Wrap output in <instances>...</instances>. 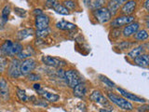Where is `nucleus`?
Returning a JSON list of instances; mask_svg holds the SVG:
<instances>
[{
  "label": "nucleus",
  "mask_w": 149,
  "mask_h": 112,
  "mask_svg": "<svg viewBox=\"0 0 149 112\" xmlns=\"http://www.w3.org/2000/svg\"><path fill=\"white\" fill-rule=\"evenodd\" d=\"M22 49H23V47L20 42H14L12 40H6L2 44L1 48H0V50H1V52L3 54L13 57V56L18 55L20 53L22 50Z\"/></svg>",
  "instance_id": "obj_1"
},
{
  "label": "nucleus",
  "mask_w": 149,
  "mask_h": 112,
  "mask_svg": "<svg viewBox=\"0 0 149 112\" xmlns=\"http://www.w3.org/2000/svg\"><path fill=\"white\" fill-rule=\"evenodd\" d=\"M107 97H108L110 102H112L113 104L119 106L120 108H122L124 110H132L133 109L132 105L130 104L129 101H127V99H125L123 97L118 96L112 92L107 93Z\"/></svg>",
  "instance_id": "obj_2"
},
{
  "label": "nucleus",
  "mask_w": 149,
  "mask_h": 112,
  "mask_svg": "<svg viewBox=\"0 0 149 112\" xmlns=\"http://www.w3.org/2000/svg\"><path fill=\"white\" fill-rule=\"evenodd\" d=\"M92 15L94 17L95 20L100 23H106L112 19V15L110 11L107 9V8H104V7L93 10Z\"/></svg>",
  "instance_id": "obj_3"
},
{
  "label": "nucleus",
  "mask_w": 149,
  "mask_h": 112,
  "mask_svg": "<svg viewBox=\"0 0 149 112\" xmlns=\"http://www.w3.org/2000/svg\"><path fill=\"white\" fill-rule=\"evenodd\" d=\"M64 79L66 81L67 85L71 88H74L76 85H77L78 83L82 82L81 77L79 76V74L77 71L74 69H70L67 71H64Z\"/></svg>",
  "instance_id": "obj_4"
},
{
  "label": "nucleus",
  "mask_w": 149,
  "mask_h": 112,
  "mask_svg": "<svg viewBox=\"0 0 149 112\" xmlns=\"http://www.w3.org/2000/svg\"><path fill=\"white\" fill-rule=\"evenodd\" d=\"M41 61L44 64L49 65V66H51V67H56V68H62L64 65H66V63H65L63 60H61L56 57H52V56H48V55L42 56Z\"/></svg>",
  "instance_id": "obj_5"
},
{
  "label": "nucleus",
  "mask_w": 149,
  "mask_h": 112,
  "mask_svg": "<svg viewBox=\"0 0 149 112\" xmlns=\"http://www.w3.org/2000/svg\"><path fill=\"white\" fill-rule=\"evenodd\" d=\"M134 19L135 18L132 15H120L111 22V26L113 28H120L121 26L127 25L129 23L134 22Z\"/></svg>",
  "instance_id": "obj_6"
},
{
  "label": "nucleus",
  "mask_w": 149,
  "mask_h": 112,
  "mask_svg": "<svg viewBox=\"0 0 149 112\" xmlns=\"http://www.w3.org/2000/svg\"><path fill=\"white\" fill-rule=\"evenodd\" d=\"M21 62L18 59H13L8 67V75L13 78H17L22 75L21 73Z\"/></svg>",
  "instance_id": "obj_7"
},
{
  "label": "nucleus",
  "mask_w": 149,
  "mask_h": 112,
  "mask_svg": "<svg viewBox=\"0 0 149 112\" xmlns=\"http://www.w3.org/2000/svg\"><path fill=\"white\" fill-rule=\"evenodd\" d=\"M36 66V60L32 58H27L21 64V73L22 75H28L31 73Z\"/></svg>",
  "instance_id": "obj_8"
},
{
  "label": "nucleus",
  "mask_w": 149,
  "mask_h": 112,
  "mask_svg": "<svg viewBox=\"0 0 149 112\" xmlns=\"http://www.w3.org/2000/svg\"><path fill=\"white\" fill-rule=\"evenodd\" d=\"M90 99L93 102L97 103V104H100L102 106H110L108 100L106 99V97L102 94L100 91H93L92 93L90 95Z\"/></svg>",
  "instance_id": "obj_9"
},
{
  "label": "nucleus",
  "mask_w": 149,
  "mask_h": 112,
  "mask_svg": "<svg viewBox=\"0 0 149 112\" xmlns=\"http://www.w3.org/2000/svg\"><path fill=\"white\" fill-rule=\"evenodd\" d=\"M49 17L46 14H41V15L36 16V30H44L49 28Z\"/></svg>",
  "instance_id": "obj_10"
},
{
  "label": "nucleus",
  "mask_w": 149,
  "mask_h": 112,
  "mask_svg": "<svg viewBox=\"0 0 149 112\" xmlns=\"http://www.w3.org/2000/svg\"><path fill=\"white\" fill-rule=\"evenodd\" d=\"M137 7V2L135 0H129L123 4L121 8V15H132Z\"/></svg>",
  "instance_id": "obj_11"
},
{
  "label": "nucleus",
  "mask_w": 149,
  "mask_h": 112,
  "mask_svg": "<svg viewBox=\"0 0 149 112\" xmlns=\"http://www.w3.org/2000/svg\"><path fill=\"white\" fill-rule=\"evenodd\" d=\"M139 28H140V23L136 22H132L124 27L122 34L125 37H130L133 36L139 30Z\"/></svg>",
  "instance_id": "obj_12"
},
{
  "label": "nucleus",
  "mask_w": 149,
  "mask_h": 112,
  "mask_svg": "<svg viewBox=\"0 0 149 112\" xmlns=\"http://www.w3.org/2000/svg\"><path fill=\"white\" fill-rule=\"evenodd\" d=\"M118 91L121 95L126 98V99H129L130 101H134V102H138V103H146V100L144 99V98L135 95L134 93H130L122 88H118Z\"/></svg>",
  "instance_id": "obj_13"
},
{
  "label": "nucleus",
  "mask_w": 149,
  "mask_h": 112,
  "mask_svg": "<svg viewBox=\"0 0 149 112\" xmlns=\"http://www.w3.org/2000/svg\"><path fill=\"white\" fill-rule=\"evenodd\" d=\"M133 61H134L135 64L138 65V66L146 68L148 66V64H149V55L146 53H143L141 55L137 56L136 58H134Z\"/></svg>",
  "instance_id": "obj_14"
},
{
  "label": "nucleus",
  "mask_w": 149,
  "mask_h": 112,
  "mask_svg": "<svg viewBox=\"0 0 149 112\" xmlns=\"http://www.w3.org/2000/svg\"><path fill=\"white\" fill-rule=\"evenodd\" d=\"M74 95L77 98H84L87 94V87L84 83L80 82L77 85H76L74 88Z\"/></svg>",
  "instance_id": "obj_15"
},
{
  "label": "nucleus",
  "mask_w": 149,
  "mask_h": 112,
  "mask_svg": "<svg viewBox=\"0 0 149 112\" xmlns=\"http://www.w3.org/2000/svg\"><path fill=\"white\" fill-rule=\"evenodd\" d=\"M37 93L43 97L44 99H46L49 102H51V103H55L60 99L59 94H56V93H52V92H49L45 91L44 89H42V90L39 91Z\"/></svg>",
  "instance_id": "obj_16"
},
{
  "label": "nucleus",
  "mask_w": 149,
  "mask_h": 112,
  "mask_svg": "<svg viewBox=\"0 0 149 112\" xmlns=\"http://www.w3.org/2000/svg\"><path fill=\"white\" fill-rule=\"evenodd\" d=\"M56 27H57L58 29L63 30V31H70V30L76 29L77 25L74 24L72 22H66V21H61L56 23Z\"/></svg>",
  "instance_id": "obj_17"
},
{
  "label": "nucleus",
  "mask_w": 149,
  "mask_h": 112,
  "mask_svg": "<svg viewBox=\"0 0 149 112\" xmlns=\"http://www.w3.org/2000/svg\"><path fill=\"white\" fill-rule=\"evenodd\" d=\"M9 95L8 85L7 81L4 78H0V96L3 97L4 99H8Z\"/></svg>",
  "instance_id": "obj_18"
},
{
  "label": "nucleus",
  "mask_w": 149,
  "mask_h": 112,
  "mask_svg": "<svg viewBox=\"0 0 149 112\" xmlns=\"http://www.w3.org/2000/svg\"><path fill=\"white\" fill-rule=\"evenodd\" d=\"M34 34H35V31L33 28H25V29H22L18 32L17 37L19 40H23V39L27 38V37L33 36Z\"/></svg>",
  "instance_id": "obj_19"
},
{
  "label": "nucleus",
  "mask_w": 149,
  "mask_h": 112,
  "mask_svg": "<svg viewBox=\"0 0 149 112\" xmlns=\"http://www.w3.org/2000/svg\"><path fill=\"white\" fill-rule=\"evenodd\" d=\"M120 6H121V5L118 1H116V0H110V1L108 2L107 9H108V10L110 11L111 15L114 16V15H116V13H118Z\"/></svg>",
  "instance_id": "obj_20"
},
{
  "label": "nucleus",
  "mask_w": 149,
  "mask_h": 112,
  "mask_svg": "<svg viewBox=\"0 0 149 112\" xmlns=\"http://www.w3.org/2000/svg\"><path fill=\"white\" fill-rule=\"evenodd\" d=\"M144 52H146V49H144V47H143V45H141V46L136 47V48H133V49L128 53V56H129L130 58L134 59V58H136L137 56L141 55V54H143V53H144Z\"/></svg>",
  "instance_id": "obj_21"
},
{
  "label": "nucleus",
  "mask_w": 149,
  "mask_h": 112,
  "mask_svg": "<svg viewBox=\"0 0 149 112\" xmlns=\"http://www.w3.org/2000/svg\"><path fill=\"white\" fill-rule=\"evenodd\" d=\"M134 38L139 41H143L146 40L148 38V33L146 30L142 29V30H138L136 33L134 34Z\"/></svg>",
  "instance_id": "obj_22"
},
{
  "label": "nucleus",
  "mask_w": 149,
  "mask_h": 112,
  "mask_svg": "<svg viewBox=\"0 0 149 112\" xmlns=\"http://www.w3.org/2000/svg\"><path fill=\"white\" fill-rule=\"evenodd\" d=\"M34 54V50H33V48L31 47H28L27 49H22V50L19 53V58L20 59H25V58H30L31 56Z\"/></svg>",
  "instance_id": "obj_23"
},
{
  "label": "nucleus",
  "mask_w": 149,
  "mask_h": 112,
  "mask_svg": "<svg viewBox=\"0 0 149 112\" xmlns=\"http://www.w3.org/2000/svg\"><path fill=\"white\" fill-rule=\"evenodd\" d=\"M54 10H55L56 12H57V13L61 14V15H69V13H70L69 9L65 8V7L63 6V4H61V3L55 7Z\"/></svg>",
  "instance_id": "obj_24"
},
{
  "label": "nucleus",
  "mask_w": 149,
  "mask_h": 112,
  "mask_svg": "<svg viewBox=\"0 0 149 112\" xmlns=\"http://www.w3.org/2000/svg\"><path fill=\"white\" fill-rule=\"evenodd\" d=\"M10 11H11L10 6H9V5H6V6L4 7L2 12H1V17H2L3 21L5 22H6L8 20V17H9V14H10Z\"/></svg>",
  "instance_id": "obj_25"
},
{
  "label": "nucleus",
  "mask_w": 149,
  "mask_h": 112,
  "mask_svg": "<svg viewBox=\"0 0 149 112\" xmlns=\"http://www.w3.org/2000/svg\"><path fill=\"white\" fill-rule=\"evenodd\" d=\"M99 78H100V80L102 82V83H104L106 86H108L110 88H115L116 86V84L111 80V79H109L107 77L104 76V75H100L99 76Z\"/></svg>",
  "instance_id": "obj_26"
},
{
  "label": "nucleus",
  "mask_w": 149,
  "mask_h": 112,
  "mask_svg": "<svg viewBox=\"0 0 149 112\" xmlns=\"http://www.w3.org/2000/svg\"><path fill=\"white\" fill-rule=\"evenodd\" d=\"M17 96H18L19 99L22 102H27L28 100H30V97H28L26 95L25 92L23 90H22V89H19V88H17Z\"/></svg>",
  "instance_id": "obj_27"
},
{
  "label": "nucleus",
  "mask_w": 149,
  "mask_h": 112,
  "mask_svg": "<svg viewBox=\"0 0 149 112\" xmlns=\"http://www.w3.org/2000/svg\"><path fill=\"white\" fill-rule=\"evenodd\" d=\"M50 33V29L49 28H47V29L44 30H36V35L38 38H45L46 36H48Z\"/></svg>",
  "instance_id": "obj_28"
},
{
  "label": "nucleus",
  "mask_w": 149,
  "mask_h": 112,
  "mask_svg": "<svg viewBox=\"0 0 149 112\" xmlns=\"http://www.w3.org/2000/svg\"><path fill=\"white\" fill-rule=\"evenodd\" d=\"M105 3V0H93L91 5V8L95 10L100 8H102V5Z\"/></svg>",
  "instance_id": "obj_29"
},
{
  "label": "nucleus",
  "mask_w": 149,
  "mask_h": 112,
  "mask_svg": "<svg viewBox=\"0 0 149 112\" xmlns=\"http://www.w3.org/2000/svg\"><path fill=\"white\" fill-rule=\"evenodd\" d=\"M59 4H60L59 0H46L45 7L47 8H52V9H54L55 7L57 6V5H59Z\"/></svg>",
  "instance_id": "obj_30"
},
{
  "label": "nucleus",
  "mask_w": 149,
  "mask_h": 112,
  "mask_svg": "<svg viewBox=\"0 0 149 112\" xmlns=\"http://www.w3.org/2000/svg\"><path fill=\"white\" fill-rule=\"evenodd\" d=\"M63 6L66 8H68V9H74L76 8V7H77V3L74 1V0H65V1L63 3Z\"/></svg>",
  "instance_id": "obj_31"
},
{
  "label": "nucleus",
  "mask_w": 149,
  "mask_h": 112,
  "mask_svg": "<svg viewBox=\"0 0 149 112\" xmlns=\"http://www.w3.org/2000/svg\"><path fill=\"white\" fill-rule=\"evenodd\" d=\"M14 12L16 15H18L20 18H25L26 17V10L21 8H14Z\"/></svg>",
  "instance_id": "obj_32"
},
{
  "label": "nucleus",
  "mask_w": 149,
  "mask_h": 112,
  "mask_svg": "<svg viewBox=\"0 0 149 112\" xmlns=\"http://www.w3.org/2000/svg\"><path fill=\"white\" fill-rule=\"evenodd\" d=\"M27 76V78L28 80H31V81H38L41 79L40 76L37 74H34V73H29L28 75H26Z\"/></svg>",
  "instance_id": "obj_33"
},
{
  "label": "nucleus",
  "mask_w": 149,
  "mask_h": 112,
  "mask_svg": "<svg viewBox=\"0 0 149 112\" xmlns=\"http://www.w3.org/2000/svg\"><path fill=\"white\" fill-rule=\"evenodd\" d=\"M133 45V43L132 42H129V41H122L118 45V47L120 50H126V49H130V47Z\"/></svg>",
  "instance_id": "obj_34"
},
{
  "label": "nucleus",
  "mask_w": 149,
  "mask_h": 112,
  "mask_svg": "<svg viewBox=\"0 0 149 112\" xmlns=\"http://www.w3.org/2000/svg\"><path fill=\"white\" fill-rule=\"evenodd\" d=\"M6 65H7L6 59H5L3 56L0 55V73L4 72L5 68H6Z\"/></svg>",
  "instance_id": "obj_35"
},
{
  "label": "nucleus",
  "mask_w": 149,
  "mask_h": 112,
  "mask_svg": "<svg viewBox=\"0 0 149 112\" xmlns=\"http://www.w3.org/2000/svg\"><path fill=\"white\" fill-rule=\"evenodd\" d=\"M34 105L35 106H42L44 107L48 106V103H46L44 100H35L34 101Z\"/></svg>",
  "instance_id": "obj_36"
},
{
  "label": "nucleus",
  "mask_w": 149,
  "mask_h": 112,
  "mask_svg": "<svg viewBox=\"0 0 149 112\" xmlns=\"http://www.w3.org/2000/svg\"><path fill=\"white\" fill-rule=\"evenodd\" d=\"M33 88H34V90H35L36 92H38L39 91H41L42 89H43V88H42V86L40 85L39 83H35L34 85H33Z\"/></svg>",
  "instance_id": "obj_37"
},
{
  "label": "nucleus",
  "mask_w": 149,
  "mask_h": 112,
  "mask_svg": "<svg viewBox=\"0 0 149 112\" xmlns=\"http://www.w3.org/2000/svg\"><path fill=\"white\" fill-rule=\"evenodd\" d=\"M148 108H149V106L147 105H144L143 106L138 107V111L139 112H147L148 111Z\"/></svg>",
  "instance_id": "obj_38"
},
{
  "label": "nucleus",
  "mask_w": 149,
  "mask_h": 112,
  "mask_svg": "<svg viewBox=\"0 0 149 112\" xmlns=\"http://www.w3.org/2000/svg\"><path fill=\"white\" fill-rule=\"evenodd\" d=\"M34 14L36 16H38V15H41V14H43V11H42V9L40 8H36L34 9Z\"/></svg>",
  "instance_id": "obj_39"
},
{
  "label": "nucleus",
  "mask_w": 149,
  "mask_h": 112,
  "mask_svg": "<svg viewBox=\"0 0 149 112\" xmlns=\"http://www.w3.org/2000/svg\"><path fill=\"white\" fill-rule=\"evenodd\" d=\"M143 7L146 8V10H149V0H146V2L143 4Z\"/></svg>",
  "instance_id": "obj_40"
},
{
  "label": "nucleus",
  "mask_w": 149,
  "mask_h": 112,
  "mask_svg": "<svg viewBox=\"0 0 149 112\" xmlns=\"http://www.w3.org/2000/svg\"><path fill=\"white\" fill-rule=\"evenodd\" d=\"M5 23H6V22H5L3 21L2 17L0 16V28H3V27H4V25H5Z\"/></svg>",
  "instance_id": "obj_41"
},
{
  "label": "nucleus",
  "mask_w": 149,
  "mask_h": 112,
  "mask_svg": "<svg viewBox=\"0 0 149 112\" xmlns=\"http://www.w3.org/2000/svg\"><path fill=\"white\" fill-rule=\"evenodd\" d=\"M120 5H122V4H124V3H126L127 1H129V0H116Z\"/></svg>",
  "instance_id": "obj_42"
},
{
  "label": "nucleus",
  "mask_w": 149,
  "mask_h": 112,
  "mask_svg": "<svg viewBox=\"0 0 149 112\" xmlns=\"http://www.w3.org/2000/svg\"><path fill=\"white\" fill-rule=\"evenodd\" d=\"M100 112H109L107 109H105V108H101L100 109Z\"/></svg>",
  "instance_id": "obj_43"
},
{
  "label": "nucleus",
  "mask_w": 149,
  "mask_h": 112,
  "mask_svg": "<svg viewBox=\"0 0 149 112\" xmlns=\"http://www.w3.org/2000/svg\"><path fill=\"white\" fill-rule=\"evenodd\" d=\"M64 1H65V0H64Z\"/></svg>",
  "instance_id": "obj_44"
}]
</instances>
